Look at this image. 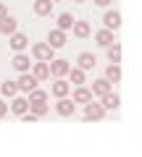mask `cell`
Here are the masks:
<instances>
[{
	"label": "cell",
	"instance_id": "25",
	"mask_svg": "<svg viewBox=\"0 0 142 157\" xmlns=\"http://www.w3.org/2000/svg\"><path fill=\"white\" fill-rule=\"evenodd\" d=\"M71 84H76V86H82L87 81V71H82V68H71Z\"/></svg>",
	"mask_w": 142,
	"mask_h": 157
},
{
	"label": "cell",
	"instance_id": "20",
	"mask_svg": "<svg viewBox=\"0 0 142 157\" xmlns=\"http://www.w3.org/2000/svg\"><path fill=\"white\" fill-rule=\"evenodd\" d=\"M71 32H74V37H79V39H87V37H90V32H92V26H90L87 21H74Z\"/></svg>",
	"mask_w": 142,
	"mask_h": 157
},
{
	"label": "cell",
	"instance_id": "10",
	"mask_svg": "<svg viewBox=\"0 0 142 157\" xmlns=\"http://www.w3.org/2000/svg\"><path fill=\"white\" fill-rule=\"evenodd\" d=\"M29 73H32L37 81H45V78H50V66L42 63V60H37V63H32V71Z\"/></svg>",
	"mask_w": 142,
	"mask_h": 157
},
{
	"label": "cell",
	"instance_id": "29",
	"mask_svg": "<svg viewBox=\"0 0 142 157\" xmlns=\"http://www.w3.org/2000/svg\"><path fill=\"white\" fill-rule=\"evenodd\" d=\"M6 115H8V105L0 100V118H6Z\"/></svg>",
	"mask_w": 142,
	"mask_h": 157
},
{
	"label": "cell",
	"instance_id": "5",
	"mask_svg": "<svg viewBox=\"0 0 142 157\" xmlns=\"http://www.w3.org/2000/svg\"><path fill=\"white\" fill-rule=\"evenodd\" d=\"M47 45L53 47V50H58V47H63L66 45V32H63V29H50V32H47Z\"/></svg>",
	"mask_w": 142,
	"mask_h": 157
},
{
	"label": "cell",
	"instance_id": "11",
	"mask_svg": "<svg viewBox=\"0 0 142 157\" xmlns=\"http://www.w3.org/2000/svg\"><path fill=\"white\" fill-rule=\"evenodd\" d=\"M8 110H11L13 115H18V118H21L24 113L29 110V100H26V97H18V94H16V97H13V102L8 105Z\"/></svg>",
	"mask_w": 142,
	"mask_h": 157
},
{
	"label": "cell",
	"instance_id": "3",
	"mask_svg": "<svg viewBox=\"0 0 142 157\" xmlns=\"http://www.w3.org/2000/svg\"><path fill=\"white\" fill-rule=\"evenodd\" d=\"M47 66H50V76H55V78H63L68 71H71V63L63 60V58H53Z\"/></svg>",
	"mask_w": 142,
	"mask_h": 157
},
{
	"label": "cell",
	"instance_id": "21",
	"mask_svg": "<svg viewBox=\"0 0 142 157\" xmlns=\"http://www.w3.org/2000/svg\"><path fill=\"white\" fill-rule=\"evenodd\" d=\"M105 78H108L111 84H119L121 81V66L119 63H111V66L105 68Z\"/></svg>",
	"mask_w": 142,
	"mask_h": 157
},
{
	"label": "cell",
	"instance_id": "17",
	"mask_svg": "<svg viewBox=\"0 0 142 157\" xmlns=\"http://www.w3.org/2000/svg\"><path fill=\"white\" fill-rule=\"evenodd\" d=\"M50 92H53V97H68L71 84H68V81H63V78H55V81H53V86H50Z\"/></svg>",
	"mask_w": 142,
	"mask_h": 157
},
{
	"label": "cell",
	"instance_id": "12",
	"mask_svg": "<svg viewBox=\"0 0 142 157\" xmlns=\"http://www.w3.org/2000/svg\"><path fill=\"white\" fill-rule=\"evenodd\" d=\"M11 66L16 68L18 73H26L29 68H32V60H29V55H24V52H16V55H13V60H11Z\"/></svg>",
	"mask_w": 142,
	"mask_h": 157
},
{
	"label": "cell",
	"instance_id": "16",
	"mask_svg": "<svg viewBox=\"0 0 142 157\" xmlns=\"http://www.w3.org/2000/svg\"><path fill=\"white\" fill-rule=\"evenodd\" d=\"M76 63H79L76 68H82V71H92V68H95V63H97V58L92 55V52H79Z\"/></svg>",
	"mask_w": 142,
	"mask_h": 157
},
{
	"label": "cell",
	"instance_id": "18",
	"mask_svg": "<svg viewBox=\"0 0 142 157\" xmlns=\"http://www.w3.org/2000/svg\"><path fill=\"white\" fill-rule=\"evenodd\" d=\"M71 100H74L76 105H87V102L92 100V89H87V86H76L74 94H71Z\"/></svg>",
	"mask_w": 142,
	"mask_h": 157
},
{
	"label": "cell",
	"instance_id": "6",
	"mask_svg": "<svg viewBox=\"0 0 142 157\" xmlns=\"http://www.w3.org/2000/svg\"><path fill=\"white\" fill-rule=\"evenodd\" d=\"M37 84H40V81H37V78L32 76V73H21V76H18V81H16V86H18V92H32V89H37Z\"/></svg>",
	"mask_w": 142,
	"mask_h": 157
},
{
	"label": "cell",
	"instance_id": "30",
	"mask_svg": "<svg viewBox=\"0 0 142 157\" xmlns=\"http://www.w3.org/2000/svg\"><path fill=\"white\" fill-rule=\"evenodd\" d=\"M3 16H8V8L6 6H0V21H3Z\"/></svg>",
	"mask_w": 142,
	"mask_h": 157
},
{
	"label": "cell",
	"instance_id": "19",
	"mask_svg": "<svg viewBox=\"0 0 142 157\" xmlns=\"http://www.w3.org/2000/svg\"><path fill=\"white\" fill-rule=\"evenodd\" d=\"M95 42L100 47H108V45H113V42H116V37H113L111 29H100V32H95Z\"/></svg>",
	"mask_w": 142,
	"mask_h": 157
},
{
	"label": "cell",
	"instance_id": "28",
	"mask_svg": "<svg viewBox=\"0 0 142 157\" xmlns=\"http://www.w3.org/2000/svg\"><path fill=\"white\" fill-rule=\"evenodd\" d=\"M92 3H95V6H100V8H108L113 0H92Z\"/></svg>",
	"mask_w": 142,
	"mask_h": 157
},
{
	"label": "cell",
	"instance_id": "26",
	"mask_svg": "<svg viewBox=\"0 0 142 157\" xmlns=\"http://www.w3.org/2000/svg\"><path fill=\"white\" fill-rule=\"evenodd\" d=\"M26 100H29V105H37V102H47V92H42V89H32Z\"/></svg>",
	"mask_w": 142,
	"mask_h": 157
},
{
	"label": "cell",
	"instance_id": "7",
	"mask_svg": "<svg viewBox=\"0 0 142 157\" xmlns=\"http://www.w3.org/2000/svg\"><path fill=\"white\" fill-rule=\"evenodd\" d=\"M8 45H11L16 52H24L29 47V37H26V34H21V32H13L11 37H8Z\"/></svg>",
	"mask_w": 142,
	"mask_h": 157
},
{
	"label": "cell",
	"instance_id": "14",
	"mask_svg": "<svg viewBox=\"0 0 142 157\" xmlns=\"http://www.w3.org/2000/svg\"><path fill=\"white\" fill-rule=\"evenodd\" d=\"M103 24H105V29L116 32V29L121 26V13H119V11H105V16H103Z\"/></svg>",
	"mask_w": 142,
	"mask_h": 157
},
{
	"label": "cell",
	"instance_id": "2",
	"mask_svg": "<svg viewBox=\"0 0 142 157\" xmlns=\"http://www.w3.org/2000/svg\"><path fill=\"white\" fill-rule=\"evenodd\" d=\"M105 107L100 105V102H95V100H90L84 105V121H103V118H105Z\"/></svg>",
	"mask_w": 142,
	"mask_h": 157
},
{
	"label": "cell",
	"instance_id": "24",
	"mask_svg": "<svg viewBox=\"0 0 142 157\" xmlns=\"http://www.w3.org/2000/svg\"><path fill=\"white\" fill-rule=\"evenodd\" d=\"M74 21H76V18L71 16V13H61V16H58V29H63V32H68V29L74 26Z\"/></svg>",
	"mask_w": 142,
	"mask_h": 157
},
{
	"label": "cell",
	"instance_id": "31",
	"mask_svg": "<svg viewBox=\"0 0 142 157\" xmlns=\"http://www.w3.org/2000/svg\"><path fill=\"white\" fill-rule=\"evenodd\" d=\"M74 3H87V0H74Z\"/></svg>",
	"mask_w": 142,
	"mask_h": 157
},
{
	"label": "cell",
	"instance_id": "8",
	"mask_svg": "<svg viewBox=\"0 0 142 157\" xmlns=\"http://www.w3.org/2000/svg\"><path fill=\"white\" fill-rule=\"evenodd\" d=\"M53 8H55L53 0H34V3H32L34 16H53Z\"/></svg>",
	"mask_w": 142,
	"mask_h": 157
},
{
	"label": "cell",
	"instance_id": "4",
	"mask_svg": "<svg viewBox=\"0 0 142 157\" xmlns=\"http://www.w3.org/2000/svg\"><path fill=\"white\" fill-rule=\"evenodd\" d=\"M74 110H76V102L74 100H68V97H58V102H55V113H58V115L68 118V115H74Z\"/></svg>",
	"mask_w": 142,
	"mask_h": 157
},
{
	"label": "cell",
	"instance_id": "23",
	"mask_svg": "<svg viewBox=\"0 0 142 157\" xmlns=\"http://www.w3.org/2000/svg\"><path fill=\"white\" fill-rule=\"evenodd\" d=\"M0 94H6V97H16V94H18L16 81H0Z\"/></svg>",
	"mask_w": 142,
	"mask_h": 157
},
{
	"label": "cell",
	"instance_id": "1",
	"mask_svg": "<svg viewBox=\"0 0 142 157\" xmlns=\"http://www.w3.org/2000/svg\"><path fill=\"white\" fill-rule=\"evenodd\" d=\"M32 55H34V60L50 63L53 58H55V50H53L47 42H37V45H32Z\"/></svg>",
	"mask_w": 142,
	"mask_h": 157
},
{
	"label": "cell",
	"instance_id": "9",
	"mask_svg": "<svg viewBox=\"0 0 142 157\" xmlns=\"http://www.w3.org/2000/svg\"><path fill=\"white\" fill-rule=\"evenodd\" d=\"M108 92H113V84H111L105 76L92 81V97H103V94H108Z\"/></svg>",
	"mask_w": 142,
	"mask_h": 157
},
{
	"label": "cell",
	"instance_id": "27",
	"mask_svg": "<svg viewBox=\"0 0 142 157\" xmlns=\"http://www.w3.org/2000/svg\"><path fill=\"white\" fill-rule=\"evenodd\" d=\"M29 110H32L37 118H45V115H47V102H37V105H29Z\"/></svg>",
	"mask_w": 142,
	"mask_h": 157
},
{
	"label": "cell",
	"instance_id": "22",
	"mask_svg": "<svg viewBox=\"0 0 142 157\" xmlns=\"http://www.w3.org/2000/svg\"><path fill=\"white\" fill-rule=\"evenodd\" d=\"M105 55H108L111 63H121V45H119V42L108 45V47H105Z\"/></svg>",
	"mask_w": 142,
	"mask_h": 157
},
{
	"label": "cell",
	"instance_id": "15",
	"mask_svg": "<svg viewBox=\"0 0 142 157\" xmlns=\"http://www.w3.org/2000/svg\"><path fill=\"white\" fill-rule=\"evenodd\" d=\"M100 105L105 107V110H119L121 97L116 94V92H108V94H103V97H100Z\"/></svg>",
	"mask_w": 142,
	"mask_h": 157
},
{
	"label": "cell",
	"instance_id": "13",
	"mask_svg": "<svg viewBox=\"0 0 142 157\" xmlns=\"http://www.w3.org/2000/svg\"><path fill=\"white\" fill-rule=\"evenodd\" d=\"M13 32H18V21L8 13V16H3V21H0V34H6V37H11Z\"/></svg>",
	"mask_w": 142,
	"mask_h": 157
},
{
	"label": "cell",
	"instance_id": "32",
	"mask_svg": "<svg viewBox=\"0 0 142 157\" xmlns=\"http://www.w3.org/2000/svg\"><path fill=\"white\" fill-rule=\"evenodd\" d=\"M53 3H58V0H53Z\"/></svg>",
	"mask_w": 142,
	"mask_h": 157
}]
</instances>
